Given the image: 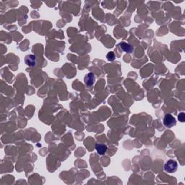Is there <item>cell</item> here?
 Wrapping results in <instances>:
<instances>
[{"label":"cell","instance_id":"1","mask_svg":"<svg viewBox=\"0 0 185 185\" xmlns=\"http://www.w3.org/2000/svg\"><path fill=\"white\" fill-rule=\"evenodd\" d=\"M177 168H178V164L174 160L170 159L164 165V170L166 172L169 173H175L177 171Z\"/></svg>","mask_w":185,"mask_h":185},{"label":"cell","instance_id":"2","mask_svg":"<svg viewBox=\"0 0 185 185\" xmlns=\"http://www.w3.org/2000/svg\"><path fill=\"white\" fill-rule=\"evenodd\" d=\"M163 122L164 126L169 128L173 127H174L177 124V121H176L174 117L171 114H167L165 115Z\"/></svg>","mask_w":185,"mask_h":185},{"label":"cell","instance_id":"3","mask_svg":"<svg viewBox=\"0 0 185 185\" xmlns=\"http://www.w3.org/2000/svg\"><path fill=\"white\" fill-rule=\"evenodd\" d=\"M95 81H96V77H95L94 74L92 72H89L84 78V82H85V85L88 86H91L94 84Z\"/></svg>","mask_w":185,"mask_h":185},{"label":"cell","instance_id":"4","mask_svg":"<svg viewBox=\"0 0 185 185\" xmlns=\"http://www.w3.org/2000/svg\"><path fill=\"white\" fill-rule=\"evenodd\" d=\"M24 61H25V63L28 66L33 67L36 64V57L33 55H28L25 56Z\"/></svg>","mask_w":185,"mask_h":185},{"label":"cell","instance_id":"5","mask_svg":"<svg viewBox=\"0 0 185 185\" xmlns=\"http://www.w3.org/2000/svg\"><path fill=\"white\" fill-rule=\"evenodd\" d=\"M119 46H120L121 50L127 52V53H132L134 50L133 46H132L130 44H129L126 42H121L120 44H119Z\"/></svg>","mask_w":185,"mask_h":185},{"label":"cell","instance_id":"6","mask_svg":"<svg viewBox=\"0 0 185 185\" xmlns=\"http://www.w3.org/2000/svg\"><path fill=\"white\" fill-rule=\"evenodd\" d=\"M96 150L99 155H104L107 150V146L104 144H96Z\"/></svg>","mask_w":185,"mask_h":185},{"label":"cell","instance_id":"7","mask_svg":"<svg viewBox=\"0 0 185 185\" xmlns=\"http://www.w3.org/2000/svg\"><path fill=\"white\" fill-rule=\"evenodd\" d=\"M106 58H107V59L110 61H114L115 59V55L114 54V52H109V53H108V55H106Z\"/></svg>","mask_w":185,"mask_h":185},{"label":"cell","instance_id":"8","mask_svg":"<svg viewBox=\"0 0 185 185\" xmlns=\"http://www.w3.org/2000/svg\"><path fill=\"white\" fill-rule=\"evenodd\" d=\"M178 118L179 120L181 121V122H184L185 120V114L184 112H182V113H180L178 115Z\"/></svg>","mask_w":185,"mask_h":185}]
</instances>
